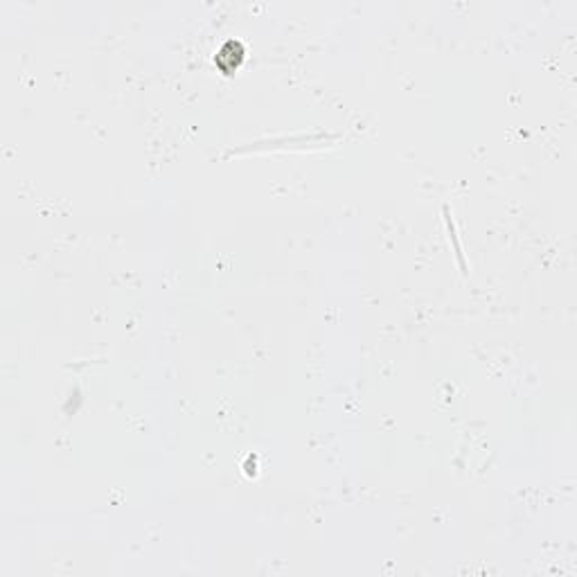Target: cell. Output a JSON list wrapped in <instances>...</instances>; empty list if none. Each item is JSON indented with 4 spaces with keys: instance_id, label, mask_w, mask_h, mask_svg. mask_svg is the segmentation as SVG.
Returning <instances> with one entry per match:
<instances>
[{
    "instance_id": "1",
    "label": "cell",
    "mask_w": 577,
    "mask_h": 577,
    "mask_svg": "<svg viewBox=\"0 0 577 577\" xmlns=\"http://www.w3.org/2000/svg\"><path fill=\"white\" fill-rule=\"evenodd\" d=\"M241 59H244V50H241V45L235 43V41H228L224 48L219 50L215 62L221 70H224V73H230L232 68H237L241 64Z\"/></svg>"
}]
</instances>
